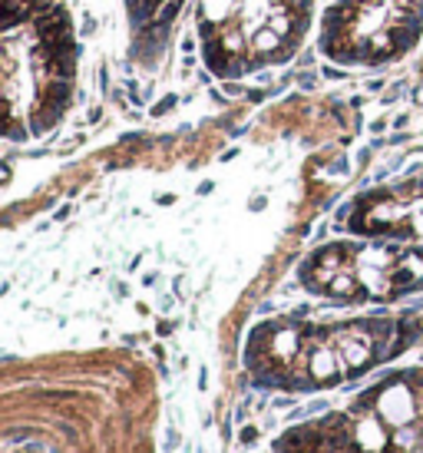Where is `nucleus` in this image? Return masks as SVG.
Segmentation results:
<instances>
[{
    "label": "nucleus",
    "mask_w": 423,
    "mask_h": 453,
    "mask_svg": "<svg viewBox=\"0 0 423 453\" xmlns=\"http://www.w3.org/2000/svg\"><path fill=\"white\" fill-rule=\"evenodd\" d=\"M37 33L46 40V43H60V40H69L73 37V27H69V17L63 7H56V10L43 13V17H37Z\"/></svg>",
    "instance_id": "nucleus-1"
},
{
    "label": "nucleus",
    "mask_w": 423,
    "mask_h": 453,
    "mask_svg": "<svg viewBox=\"0 0 423 453\" xmlns=\"http://www.w3.org/2000/svg\"><path fill=\"white\" fill-rule=\"evenodd\" d=\"M73 100H76V93H73V80H60V76H53V80L43 86V103H53V106L66 109Z\"/></svg>",
    "instance_id": "nucleus-2"
},
{
    "label": "nucleus",
    "mask_w": 423,
    "mask_h": 453,
    "mask_svg": "<svg viewBox=\"0 0 423 453\" xmlns=\"http://www.w3.org/2000/svg\"><path fill=\"white\" fill-rule=\"evenodd\" d=\"M417 40H420V33H417V30H410V27H404V23H393V27H390V43H393V53H397V60L404 57V53H410Z\"/></svg>",
    "instance_id": "nucleus-3"
},
{
    "label": "nucleus",
    "mask_w": 423,
    "mask_h": 453,
    "mask_svg": "<svg viewBox=\"0 0 423 453\" xmlns=\"http://www.w3.org/2000/svg\"><path fill=\"white\" fill-rule=\"evenodd\" d=\"M327 295H334V298H357L361 295V288H357V281L350 275H344V271H334V278L327 281Z\"/></svg>",
    "instance_id": "nucleus-4"
},
{
    "label": "nucleus",
    "mask_w": 423,
    "mask_h": 453,
    "mask_svg": "<svg viewBox=\"0 0 423 453\" xmlns=\"http://www.w3.org/2000/svg\"><path fill=\"white\" fill-rule=\"evenodd\" d=\"M0 132H4L7 139H10V142H27V136H30V129L27 126H20V123H4V126H0Z\"/></svg>",
    "instance_id": "nucleus-5"
},
{
    "label": "nucleus",
    "mask_w": 423,
    "mask_h": 453,
    "mask_svg": "<svg viewBox=\"0 0 423 453\" xmlns=\"http://www.w3.org/2000/svg\"><path fill=\"white\" fill-rule=\"evenodd\" d=\"M404 93H407V80H397V83H390V86L384 89V100H380V103H384V106H393Z\"/></svg>",
    "instance_id": "nucleus-6"
},
{
    "label": "nucleus",
    "mask_w": 423,
    "mask_h": 453,
    "mask_svg": "<svg viewBox=\"0 0 423 453\" xmlns=\"http://www.w3.org/2000/svg\"><path fill=\"white\" fill-rule=\"evenodd\" d=\"M294 80H298V86L304 89V93H311V89H317V73L314 69H298V73H294Z\"/></svg>",
    "instance_id": "nucleus-7"
},
{
    "label": "nucleus",
    "mask_w": 423,
    "mask_h": 453,
    "mask_svg": "<svg viewBox=\"0 0 423 453\" xmlns=\"http://www.w3.org/2000/svg\"><path fill=\"white\" fill-rule=\"evenodd\" d=\"M175 106H179V96H175V93H169V96H162V103H156V106H152V116H156V120H159V116L172 113Z\"/></svg>",
    "instance_id": "nucleus-8"
},
{
    "label": "nucleus",
    "mask_w": 423,
    "mask_h": 453,
    "mask_svg": "<svg viewBox=\"0 0 423 453\" xmlns=\"http://www.w3.org/2000/svg\"><path fill=\"white\" fill-rule=\"evenodd\" d=\"M179 0H169L166 7H162V13H159V20H166V23H175V17H179Z\"/></svg>",
    "instance_id": "nucleus-9"
},
{
    "label": "nucleus",
    "mask_w": 423,
    "mask_h": 453,
    "mask_svg": "<svg viewBox=\"0 0 423 453\" xmlns=\"http://www.w3.org/2000/svg\"><path fill=\"white\" fill-rule=\"evenodd\" d=\"M347 172H350V162H347V159H334V162H331V176H347Z\"/></svg>",
    "instance_id": "nucleus-10"
},
{
    "label": "nucleus",
    "mask_w": 423,
    "mask_h": 453,
    "mask_svg": "<svg viewBox=\"0 0 423 453\" xmlns=\"http://www.w3.org/2000/svg\"><path fill=\"white\" fill-rule=\"evenodd\" d=\"M321 73L327 76V80H347V73H344L341 66H334V63H327V66H321Z\"/></svg>",
    "instance_id": "nucleus-11"
},
{
    "label": "nucleus",
    "mask_w": 423,
    "mask_h": 453,
    "mask_svg": "<svg viewBox=\"0 0 423 453\" xmlns=\"http://www.w3.org/2000/svg\"><path fill=\"white\" fill-rule=\"evenodd\" d=\"M199 37H202V40H212V37H215V23H208V20L202 17V20H199Z\"/></svg>",
    "instance_id": "nucleus-12"
},
{
    "label": "nucleus",
    "mask_w": 423,
    "mask_h": 453,
    "mask_svg": "<svg viewBox=\"0 0 423 453\" xmlns=\"http://www.w3.org/2000/svg\"><path fill=\"white\" fill-rule=\"evenodd\" d=\"M225 93H228V96H242V93H248V89H245L238 80H228V83H225Z\"/></svg>",
    "instance_id": "nucleus-13"
},
{
    "label": "nucleus",
    "mask_w": 423,
    "mask_h": 453,
    "mask_svg": "<svg viewBox=\"0 0 423 453\" xmlns=\"http://www.w3.org/2000/svg\"><path fill=\"white\" fill-rule=\"evenodd\" d=\"M96 27H100V23H96L93 17H86V20H83V27H80V37H93Z\"/></svg>",
    "instance_id": "nucleus-14"
},
{
    "label": "nucleus",
    "mask_w": 423,
    "mask_h": 453,
    "mask_svg": "<svg viewBox=\"0 0 423 453\" xmlns=\"http://www.w3.org/2000/svg\"><path fill=\"white\" fill-rule=\"evenodd\" d=\"M238 440H242V443H255L258 440V430L255 427H245L242 434H238Z\"/></svg>",
    "instance_id": "nucleus-15"
},
{
    "label": "nucleus",
    "mask_w": 423,
    "mask_h": 453,
    "mask_svg": "<svg viewBox=\"0 0 423 453\" xmlns=\"http://www.w3.org/2000/svg\"><path fill=\"white\" fill-rule=\"evenodd\" d=\"M100 89H103V93H109V89H112L109 86V69H106V63L100 66Z\"/></svg>",
    "instance_id": "nucleus-16"
},
{
    "label": "nucleus",
    "mask_w": 423,
    "mask_h": 453,
    "mask_svg": "<svg viewBox=\"0 0 423 453\" xmlns=\"http://www.w3.org/2000/svg\"><path fill=\"white\" fill-rule=\"evenodd\" d=\"M245 96H248V100H251V103H262V100H268V93H265V89H262V86H255V89H248V93H245Z\"/></svg>",
    "instance_id": "nucleus-17"
},
{
    "label": "nucleus",
    "mask_w": 423,
    "mask_h": 453,
    "mask_svg": "<svg viewBox=\"0 0 423 453\" xmlns=\"http://www.w3.org/2000/svg\"><path fill=\"white\" fill-rule=\"evenodd\" d=\"M265 205H268V199H265V195H255V199L248 202V208H251V212H262Z\"/></svg>",
    "instance_id": "nucleus-18"
},
{
    "label": "nucleus",
    "mask_w": 423,
    "mask_h": 453,
    "mask_svg": "<svg viewBox=\"0 0 423 453\" xmlns=\"http://www.w3.org/2000/svg\"><path fill=\"white\" fill-rule=\"evenodd\" d=\"M311 63H314V50H304V53L298 57V66L304 69V66H311Z\"/></svg>",
    "instance_id": "nucleus-19"
},
{
    "label": "nucleus",
    "mask_w": 423,
    "mask_h": 453,
    "mask_svg": "<svg viewBox=\"0 0 423 453\" xmlns=\"http://www.w3.org/2000/svg\"><path fill=\"white\" fill-rule=\"evenodd\" d=\"M321 410H327V400H314L311 407H304V414H321Z\"/></svg>",
    "instance_id": "nucleus-20"
},
{
    "label": "nucleus",
    "mask_w": 423,
    "mask_h": 453,
    "mask_svg": "<svg viewBox=\"0 0 423 453\" xmlns=\"http://www.w3.org/2000/svg\"><path fill=\"white\" fill-rule=\"evenodd\" d=\"M390 142H393V146H404V142H410V132H393V136H390Z\"/></svg>",
    "instance_id": "nucleus-21"
},
{
    "label": "nucleus",
    "mask_w": 423,
    "mask_h": 453,
    "mask_svg": "<svg viewBox=\"0 0 423 453\" xmlns=\"http://www.w3.org/2000/svg\"><path fill=\"white\" fill-rule=\"evenodd\" d=\"M179 447V434L175 430H169V437H166V450H175Z\"/></svg>",
    "instance_id": "nucleus-22"
},
{
    "label": "nucleus",
    "mask_w": 423,
    "mask_h": 453,
    "mask_svg": "<svg viewBox=\"0 0 423 453\" xmlns=\"http://www.w3.org/2000/svg\"><path fill=\"white\" fill-rule=\"evenodd\" d=\"M192 66H195V57H192V53H185V57H182V76H185Z\"/></svg>",
    "instance_id": "nucleus-23"
},
{
    "label": "nucleus",
    "mask_w": 423,
    "mask_h": 453,
    "mask_svg": "<svg viewBox=\"0 0 423 453\" xmlns=\"http://www.w3.org/2000/svg\"><path fill=\"white\" fill-rule=\"evenodd\" d=\"M407 123H410V113H400V116H397V120H393V129H404V126H407Z\"/></svg>",
    "instance_id": "nucleus-24"
},
{
    "label": "nucleus",
    "mask_w": 423,
    "mask_h": 453,
    "mask_svg": "<svg viewBox=\"0 0 423 453\" xmlns=\"http://www.w3.org/2000/svg\"><path fill=\"white\" fill-rule=\"evenodd\" d=\"M387 129V120H373L370 123V132H384Z\"/></svg>",
    "instance_id": "nucleus-25"
},
{
    "label": "nucleus",
    "mask_w": 423,
    "mask_h": 453,
    "mask_svg": "<svg viewBox=\"0 0 423 453\" xmlns=\"http://www.w3.org/2000/svg\"><path fill=\"white\" fill-rule=\"evenodd\" d=\"M192 50H195V40L185 37V40H182V53H192Z\"/></svg>",
    "instance_id": "nucleus-26"
},
{
    "label": "nucleus",
    "mask_w": 423,
    "mask_h": 453,
    "mask_svg": "<svg viewBox=\"0 0 423 453\" xmlns=\"http://www.w3.org/2000/svg\"><path fill=\"white\" fill-rule=\"evenodd\" d=\"M156 202H159V205H172V202H175V195H172V192H166V195H159Z\"/></svg>",
    "instance_id": "nucleus-27"
},
{
    "label": "nucleus",
    "mask_w": 423,
    "mask_h": 453,
    "mask_svg": "<svg viewBox=\"0 0 423 453\" xmlns=\"http://www.w3.org/2000/svg\"><path fill=\"white\" fill-rule=\"evenodd\" d=\"M100 120H103V109H100V106L89 109V123H100Z\"/></svg>",
    "instance_id": "nucleus-28"
},
{
    "label": "nucleus",
    "mask_w": 423,
    "mask_h": 453,
    "mask_svg": "<svg viewBox=\"0 0 423 453\" xmlns=\"http://www.w3.org/2000/svg\"><path fill=\"white\" fill-rule=\"evenodd\" d=\"M235 156H238V149H225V152H222V162H231Z\"/></svg>",
    "instance_id": "nucleus-29"
},
{
    "label": "nucleus",
    "mask_w": 423,
    "mask_h": 453,
    "mask_svg": "<svg viewBox=\"0 0 423 453\" xmlns=\"http://www.w3.org/2000/svg\"><path fill=\"white\" fill-rule=\"evenodd\" d=\"M367 89H373V93H377V89H384V80H367Z\"/></svg>",
    "instance_id": "nucleus-30"
},
{
    "label": "nucleus",
    "mask_w": 423,
    "mask_h": 453,
    "mask_svg": "<svg viewBox=\"0 0 423 453\" xmlns=\"http://www.w3.org/2000/svg\"><path fill=\"white\" fill-rule=\"evenodd\" d=\"M172 327H175L172 321H162V324H159V334H172Z\"/></svg>",
    "instance_id": "nucleus-31"
},
{
    "label": "nucleus",
    "mask_w": 423,
    "mask_h": 453,
    "mask_svg": "<svg viewBox=\"0 0 423 453\" xmlns=\"http://www.w3.org/2000/svg\"><path fill=\"white\" fill-rule=\"evenodd\" d=\"M212 189H215V185H212V182H199V195H208Z\"/></svg>",
    "instance_id": "nucleus-32"
},
{
    "label": "nucleus",
    "mask_w": 423,
    "mask_h": 453,
    "mask_svg": "<svg viewBox=\"0 0 423 453\" xmlns=\"http://www.w3.org/2000/svg\"><path fill=\"white\" fill-rule=\"evenodd\" d=\"M109 93H112V100H116V103H126V93H123V89H109Z\"/></svg>",
    "instance_id": "nucleus-33"
},
{
    "label": "nucleus",
    "mask_w": 423,
    "mask_h": 453,
    "mask_svg": "<svg viewBox=\"0 0 423 453\" xmlns=\"http://www.w3.org/2000/svg\"><path fill=\"white\" fill-rule=\"evenodd\" d=\"M66 215H69V205H63V208H60V212H56V215H53V219H56V222H63V219H66Z\"/></svg>",
    "instance_id": "nucleus-34"
}]
</instances>
